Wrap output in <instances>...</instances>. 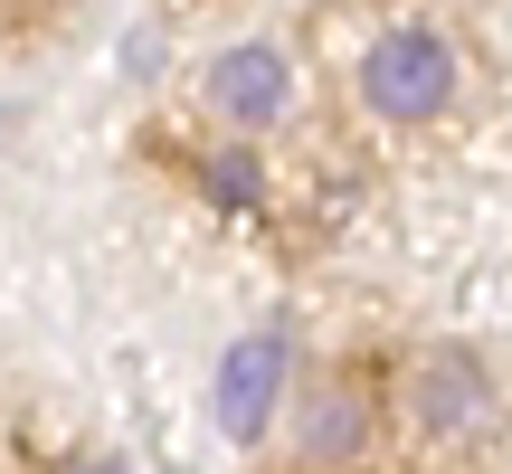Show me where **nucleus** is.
<instances>
[{"label": "nucleus", "instance_id": "f257e3e1", "mask_svg": "<svg viewBox=\"0 0 512 474\" xmlns=\"http://www.w3.org/2000/svg\"><path fill=\"white\" fill-rule=\"evenodd\" d=\"M380 389H389V427H399L408 446H427V456H494L503 427H512L503 370L484 361L475 342H456V332L408 342L399 361L380 370Z\"/></svg>", "mask_w": 512, "mask_h": 474}, {"label": "nucleus", "instance_id": "f03ea898", "mask_svg": "<svg viewBox=\"0 0 512 474\" xmlns=\"http://www.w3.org/2000/svg\"><path fill=\"white\" fill-rule=\"evenodd\" d=\"M266 474H361L389 456V389L370 361H294L266 427Z\"/></svg>", "mask_w": 512, "mask_h": 474}, {"label": "nucleus", "instance_id": "7ed1b4c3", "mask_svg": "<svg viewBox=\"0 0 512 474\" xmlns=\"http://www.w3.org/2000/svg\"><path fill=\"white\" fill-rule=\"evenodd\" d=\"M465 48L456 29H437V19H399V29H380L361 57H351V105L370 114V124L389 133H427L446 124V114L465 105Z\"/></svg>", "mask_w": 512, "mask_h": 474}, {"label": "nucleus", "instance_id": "20e7f679", "mask_svg": "<svg viewBox=\"0 0 512 474\" xmlns=\"http://www.w3.org/2000/svg\"><path fill=\"white\" fill-rule=\"evenodd\" d=\"M294 105H304V86H294V57L275 48V38H238V48H219V57L200 67V114H209V133L266 143V133L294 124Z\"/></svg>", "mask_w": 512, "mask_h": 474}, {"label": "nucleus", "instance_id": "39448f33", "mask_svg": "<svg viewBox=\"0 0 512 474\" xmlns=\"http://www.w3.org/2000/svg\"><path fill=\"white\" fill-rule=\"evenodd\" d=\"M294 361H304L294 323H256V332H238V342L219 351V389H209V418H219V437L238 446V456H256V446H266L275 408H285Z\"/></svg>", "mask_w": 512, "mask_h": 474}, {"label": "nucleus", "instance_id": "423d86ee", "mask_svg": "<svg viewBox=\"0 0 512 474\" xmlns=\"http://www.w3.org/2000/svg\"><path fill=\"white\" fill-rule=\"evenodd\" d=\"M181 171L200 181V200H209V209H247V219H256V209L275 200L266 152H256V143H238V133H209L200 152H181Z\"/></svg>", "mask_w": 512, "mask_h": 474}, {"label": "nucleus", "instance_id": "0eeeda50", "mask_svg": "<svg viewBox=\"0 0 512 474\" xmlns=\"http://www.w3.org/2000/svg\"><path fill=\"white\" fill-rule=\"evenodd\" d=\"M57 474H133V465H124V456H105V446H95V456H67Z\"/></svg>", "mask_w": 512, "mask_h": 474}, {"label": "nucleus", "instance_id": "6e6552de", "mask_svg": "<svg viewBox=\"0 0 512 474\" xmlns=\"http://www.w3.org/2000/svg\"><path fill=\"white\" fill-rule=\"evenodd\" d=\"M361 474H389V465H361Z\"/></svg>", "mask_w": 512, "mask_h": 474}]
</instances>
